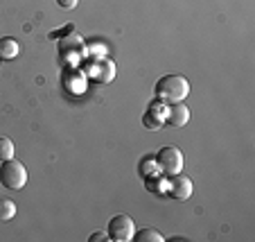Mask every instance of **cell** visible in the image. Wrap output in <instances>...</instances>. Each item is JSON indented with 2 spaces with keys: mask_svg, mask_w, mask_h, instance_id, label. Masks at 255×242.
I'll use <instances>...</instances> for the list:
<instances>
[{
  "mask_svg": "<svg viewBox=\"0 0 255 242\" xmlns=\"http://www.w3.org/2000/svg\"><path fill=\"white\" fill-rule=\"evenodd\" d=\"M111 238H109V233H102V231H97V233H93L91 238H88V242H109Z\"/></svg>",
  "mask_w": 255,
  "mask_h": 242,
  "instance_id": "17",
  "label": "cell"
},
{
  "mask_svg": "<svg viewBox=\"0 0 255 242\" xmlns=\"http://www.w3.org/2000/svg\"><path fill=\"white\" fill-rule=\"evenodd\" d=\"M135 236V224L129 215H116L109 222V238L116 242H129Z\"/></svg>",
  "mask_w": 255,
  "mask_h": 242,
  "instance_id": "7",
  "label": "cell"
},
{
  "mask_svg": "<svg viewBox=\"0 0 255 242\" xmlns=\"http://www.w3.org/2000/svg\"><path fill=\"white\" fill-rule=\"evenodd\" d=\"M14 152H16L14 143H11L7 136H0V163H2V161L14 159Z\"/></svg>",
  "mask_w": 255,
  "mask_h": 242,
  "instance_id": "16",
  "label": "cell"
},
{
  "mask_svg": "<svg viewBox=\"0 0 255 242\" xmlns=\"http://www.w3.org/2000/svg\"><path fill=\"white\" fill-rule=\"evenodd\" d=\"M135 242H165V236L156 229H142V231H135L133 236Z\"/></svg>",
  "mask_w": 255,
  "mask_h": 242,
  "instance_id": "14",
  "label": "cell"
},
{
  "mask_svg": "<svg viewBox=\"0 0 255 242\" xmlns=\"http://www.w3.org/2000/svg\"><path fill=\"white\" fill-rule=\"evenodd\" d=\"M0 61H2V59H0Z\"/></svg>",
  "mask_w": 255,
  "mask_h": 242,
  "instance_id": "19",
  "label": "cell"
},
{
  "mask_svg": "<svg viewBox=\"0 0 255 242\" xmlns=\"http://www.w3.org/2000/svg\"><path fill=\"white\" fill-rule=\"evenodd\" d=\"M61 86L68 95H84L88 88V75L79 66H68L61 75Z\"/></svg>",
  "mask_w": 255,
  "mask_h": 242,
  "instance_id": "6",
  "label": "cell"
},
{
  "mask_svg": "<svg viewBox=\"0 0 255 242\" xmlns=\"http://www.w3.org/2000/svg\"><path fill=\"white\" fill-rule=\"evenodd\" d=\"M144 188L149 190V193H154V195H167V190H169V179L160 172V175H156V177H149V179H144Z\"/></svg>",
  "mask_w": 255,
  "mask_h": 242,
  "instance_id": "12",
  "label": "cell"
},
{
  "mask_svg": "<svg viewBox=\"0 0 255 242\" xmlns=\"http://www.w3.org/2000/svg\"><path fill=\"white\" fill-rule=\"evenodd\" d=\"M192 190H194L192 181H190L185 175H181V172H178V175H174L172 179H169L167 195H172L174 199H181V202H185V199L192 197Z\"/></svg>",
  "mask_w": 255,
  "mask_h": 242,
  "instance_id": "9",
  "label": "cell"
},
{
  "mask_svg": "<svg viewBox=\"0 0 255 242\" xmlns=\"http://www.w3.org/2000/svg\"><path fill=\"white\" fill-rule=\"evenodd\" d=\"M140 175L144 177V179H149V177H156L160 175V168H158V161L151 159V156H147V159L140 161Z\"/></svg>",
  "mask_w": 255,
  "mask_h": 242,
  "instance_id": "13",
  "label": "cell"
},
{
  "mask_svg": "<svg viewBox=\"0 0 255 242\" xmlns=\"http://www.w3.org/2000/svg\"><path fill=\"white\" fill-rule=\"evenodd\" d=\"M190 122V109L185 107L183 102H176L169 107V116H167V122L165 125L169 127H185Z\"/></svg>",
  "mask_w": 255,
  "mask_h": 242,
  "instance_id": "10",
  "label": "cell"
},
{
  "mask_svg": "<svg viewBox=\"0 0 255 242\" xmlns=\"http://www.w3.org/2000/svg\"><path fill=\"white\" fill-rule=\"evenodd\" d=\"M167 116H169V104L156 97V100L149 104L147 113L142 116V125L147 127V129L156 131V129H160V127H165V122H167Z\"/></svg>",
  "mask_w": 255,
  "mask_h": 242,
  "instance_id": "8",
  "label": "cell"
},
{
  "mask_svg": "<svg viewBox=\"0 0 255 242\" xmlns=\"http://www.w3.org/2000/svg\"><path fill=\"white\" fill-rule=\"evenodd\" d=\"M84 73L100 84H109L116 77V63L109 57H102V54H97V57H86Z\"/></svg>",
  "mask_w": 255,
  "mask_h": 242,
  "instance_id": "4",
  "label": "cell"
},
{
  "mask_svg": "<svg viewBox=\"0 0 255 242\" xmlns=\"http://www.w3.org/2000/svg\"><path fill=\"white\" fill-rule=\"evenodd\" d=\"M16 218V204L11 199H0V222H9Z\"/></svg>",
  "mask_w": 255,
  "mask_h": 242,
  "instance_id": "15",
  "label": "cell"
},
{
  "mask_svg": "<svg viewBox=\"0 0 255 242\" xmlns=\"http://www.w3.org/2000/svg\"><path fill=\"white\" fill-rule=\"evenodd\" d=\"M79 0H57V5L61 7V9H75L77 7Z\"/></svg>",
  "mask_w": 255,
  "mask_h": 242,
  "instance_id": "18",
  "label": "cell"
},
{
  "mask_svg": "<svg viewBox=\"0 0 255 242\" xmlns=\"http://www.w3.org/2000/svg\"><path fill=\"white\" fill-rule=\"evenodd\" d=\"M188 95H190V82L183 77V75L169 73L156 82V97L167 102V104L183 102Z\"/></svg>",
  "mask_w": 255,
  "mask_h": 242,
  "instance_id": "1",
  "label": "cell"
},
{
  "mask_svg": "<svg viewBox=\"0 0 255 242\" xmlns=\"http://www.w3.org/2000/svg\"><path fill=\"white\" fill-rule=\"evenodd\" d=\"M18 54H20L18 41L11 39V36H2V39H0V59L11 61V59H16Z\"/></svg>",
  "mask_w": 255,
  "mask_h": 242,
  "instance_id": "11",
  "label": "cell"
},
{
  "mask_svg": "<svg viewBox=\"0 0 255 242\" xmlns=\"http://www.w3.org/2000/svg\"><path fill=\"white\" fill-rule=\"evenodd\" d=\"M0 181L9 190H20L27 184V168L20 161H14V159L2 161V165H0Z\"/></svg>",
  "mask_w": 255,
  "mask_h": 242,
  "instance_id": "3",
  "label": "cell"
},
{
  "mask_svg": "<svg viewBox=\"0 0 255 242\" xmlns=\"http://www.w3.org/2000/svg\"><path fill=\"white\" fill-rule=\"evenodd\" d=\"M59 54H61V61L66 68L79 66V61H84L88 57V48L77 32H70L68 36L59 39Z\"/></svg>",
  "mask_w": 255,
  "mask_h": 242,
  "instance_id": "2",
  "label": "cell"
},
{
  "mask_svg": "<svg viewBox=\"0 0 255 242\" xmlns=\"http://www.w3.org/2000/svg\"><path fill=\"white\" fill-rule=\"evenodd\" d=\"M156 161H158V168H160V172H163L165 177L178 175V172L183 170V165H185L183 152L178 150L176 145H165L163 150H158Z\"/></svg>",
  "mask_w": 255,
  "mask_h": 242,
  "instance_id": "5",
  "label": "cell"
}]
</instances>
